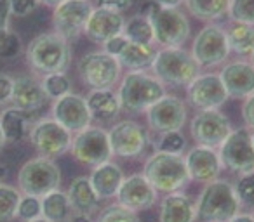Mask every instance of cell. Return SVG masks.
<instances>
[{"instance_id":"obj_42","label":"cell","mask_w":254,"mask_h":222,"mask_svg":"<svg viewBox=\"0 0 254 222\" xmlns=\"http://www.w3.org/2000/svg\"><path fill=\"white\" fill-rule=\"evenodd\" d=\"M9 9H11L12 16H18V18H25L30 16L39 5V0H7Z\"/></svg>"},{"instance_id":"obj_9","label":"cell","mask_w":254,"mask_h":222,"mask_svg":"<svg viewBox=\"0 0 254 222\" xmlns=\"http://www.w3.org/2000/svg\"><path fill=\"white\" fill-rule=\"evenodd\" d=\"M221 165L237 174L254 172V142L253 134L247 129H237L218 148Z\"/></svg>"},{"instance_id":"obj_44","label":"cell","mask_w":254,"mask_h":222,"mask_svg":"<svg viewBox=\"0 0 254 222\" xmlns=\"http://www.w3.org/2000/svg\"><path fill=\"white\" fill-rule=\"evenodd\" d=\"M96 2H98V7L120 12V14L132 5V0H96Z\"/></svg>"},{"instance_id":"obj_14","label":"cell","mask_w":254,"mask_h":222,"mask_svg":"<svg viewBox=\"0 0 254 222\" xmlns=\"http://www.w3.org/2000/svg\"><path fill=\"white\" fill-rule=\"evenodd\" d=\"M91 0H63L54 7L53 26L54 32L64 40H75L84 32L85 23L92 12Z\"/></svg>"},{"instance_id":"obj_19","label":"cell","mask_w":254,"mask_h":222,"mask_svg":"<svg viewBox=\"0 0 254 222\" xmlns=\"http://www.w3.org/2000/svg\"><path fill=\"white\" fill-rule=\"evenodd\" d=\"M117 203L129 208L132 212L146 210L157 201V189L148 182L143 174H134L131 177H124L119 191Z\"/></svg>"},{"instance_id":"obj_11","label":"cell","mask_w":254,"mask_h":222,"mask_svg":"<svg viewBox=\"0 0 254 222\" xmlns=\"http://www.w3.org/2000/svg\"><path fill=\"white\" fill-rule=\"evenodd\" d=\"M232 52L226 40V32L219 25H207L197 33L191 45V56L198 66L212 68L221 64Z\"/></svg>"},{"instance_id":"obj_30","label":"cell","mask_w":254,"mask_h":222,"mask_svg":"<svg viewBox=\"0 0 254 222\" xmlns=\"http://www.w3.org/2000/svg\"><path fill=\"white\" fill-rule=\"evenodd\" d=\"M40 208H42L40 217L47 219L49 222H68L73 214L68 194L60 189L51 191L40 198Z\"/></svg>"},{"instance_id":"obj_3","label":"cell","mask_w":254,"mask_h":222,"mask_svg":"<svg viewBox=\"0 0 254 222\" xmlns=\"http://www.w3.org/2000/svg\"><path fill=\"white\" fill-rule=\"evenodd\" d=\"M240 205L235 186L225 179H214L198 196L197 215L205 222H228L240 212Z\"/></svg>"},{"instance_id":"obj_47","label":"cell","mask_w":254,"mask_h":222,"mask_svg":"<svg viewBox=\"0 0 254 222\" xmlns=\"http://www.w3.org/2000/svg\"><path fill=\"white\" fill-rule=\"evenodd\" d=\"M11 9H9L7 0H0V28H7L9 18H11Z\"/></svg>"},{"instance_id":"obj_38","label":"cell","mask_w":254,"mask_h":222,"mask_svg":"<svg viewBox=\"0 0 254 222\" xmlns=\"http://www.w3.org/2000/svg\"><path fill=\"white\" fill-rule=\"evenodd\" d=\"M185 148H187V139H185V135L180 131L164 132V134H160V139L157 142V151H164V153L183 155Z\"/></svg>"},{"instance_id":"obj_26","label":"cell","mask_w":254,"mask_h":222,"mask_svg":"<svg viewBox=\"0 0 254 222\" xmlns=\"http://www.w3.org/2000/svg\"><path fill=\"white\" fill-rule=\"evenodd\" d=\"M66 194H68V200H70L73 214L91 215L92 212L98 210L99 196L96 194L89 177H77V179L71 180Z\"/></svg>"},{"instance_id":"obj_22","label":"cell","mask_w":254,"mask_h":222,"mask_svg":"<svg viewBox=\"0 0 254 222\" xmlns=\"http://www.w3.org/2000/svg\"><path fill=\"white\" fill-rule=\"evenodd\" d=\"M228 97L246 99L254 94V66L253 63L235 61L228 63L219 73Z\"/></svg>"},{"instance_id":"obj_39","label":"cell","mask_w":254,"mask_h":222,"mask_svg":"<svg viewBox=\"0 0 254 222\" xmlns=\"http://www.w3.org/2000/svg\"><path fill=\"white\" fill-rule=\"evenodd\" d=\"M21 50V39L9 28H0V57L12 59Z\"/></svg>"},{"instance_id":"obj_56","label":"cell","mask_w":254,"mask_h":222,"mask_svg":"<svg viewBox=\"0 0 254 222\" xmlns=\"http://www.w3.org/2000/svg\"><path fill=\"white\" fill-rule=\"evenodd\" d=\"M253 142H254V134H253Z\"/></svg>"},{"instance_id":"obj_13","label":"cell","mask_w":254,"mask_h":222,"mask_svg":"<svg viewBox=\"0 0 254 222\" xmlns=\"http://www.w3.org/2000/svg\"><path fill=\"white\" fill-rule=\"evenodd\" d=\"M190 132L197 144L218 149L232 132V124L219 109H202L191 120Z\"/></svg>"},{"instance_id":"obj_7","label":"cell","mask_w":254,"mask_h":222,"mask_svg":"<svg viewBox=\"0 0 254 222\" xmlns=\"http://www.w3.org/2000/svg\"><path fill=\"white\" fill-rule=\"evenodd\" d=\"M19 191L23 194L42 198L47 193L58 189L61 184L60 167L46 156L32 158L21 167L18 174Z\"/></svg>"},{"instance_id":"obj_50","label":"cell","mask_w":254,"mask_h":222,"mask_svg":"<svg viewBox=\"0 0 254 222\" xmlns=\"http://www.w3.org/2000/svg\"><path fill=\"white\" fill-rule=\"evenodd\" d=\"M68 222H94L91 219V215L85 214H71V217L68 219Z\"/></svg>"},{"instance_id":"obj_34","label":"cell","mask_w":254,"mask_h":222,"mask_svg":"<svg viewBox=\"0 0 254 222\" xmlns=\"http://www.w3.org/2000/svg\"><path fill=\"white\" fill-rule=\"evenodd\" d=\"M19 200V189L7 184H0V222H11L18 217Z\"/></svg>"},{"instance_id":"obj_25","label":"cell","mask_w":254,"mask_h":222,"mask_svg":"<svg viewBox=\"0 0 254 222\" xmlns=\"http://www.w3.org/2000/svg\"><path fill=\"white\" fill-rule=\"evenodd\" d=\"M89 180H91L99 200H105V198H113L117 194V191H119L120 184L124 180V174L117 163H112L108 160V162L99 163V165L94 167Z\"/></svg>"},{"instance_id":"obj_4","label":"cell","mask_w":254,"mask_h":222,"mask_svg":"<svg viewBox=\"0 0 254 222\" xmlns=\"http://www.w3.org/2000/svg\"><path fill=\"white\" fill-rule=\"evenodd\" d=\"M143 176L160 193H174L190 180L183 155L155 151L145 163Z\"/></svg>"},{"instance_id":"obj_45","label":"cell","mask_w":254,"mask_h":222,"mask_svg":"<svg viewBox=\"0 0 254 222\" xmlns=\"http://www.w3.org/2000/svg\"><path fill=\"white\" fill-rule=\"evenodd\" d=\"M12 82H14V78H11L9 75L0 73V106L5 104V102H11Z\"/></svg>"},{"instance_id":"obj_49","label":"cell","mask_w":254,"mask_h":222,"mask_svg":"<svg viewBox=\"0 0 254 222\" xmlns=\"http://www.w3.org/2000/svg\"><path fill=\"white\" fill-rule=\"evenodd\" d=\"M153 2L160 7H178L183 0H153Z\"/></svg>"},{"instance_id":"obj_6","label":"cell","mask_w":254,"mask_h":222,"mask_svg":"<svg viewBox=\"0 0 254 222\" xmlns=\"http://www.w3.org/2000/svg\"><path fill=\"white\" fill-rule=\"evenodd\" d=\"M152 70L162 84L171 85H190L200 75V66L191 52L181 47H164L157 50Z\"/></svg>"},{"instance_id":"obj_40","label":"cell","mask_w":254,"mask_h":222,"mask_svg":"<svg viewBox=\"0 0 254 222\" xmlns=\"http://www.w3.org/2000/svg\"><path fill=\"white\" fill-rule=\"evenodd\" d=\"M235 191L239 194L240 203L247 207H254V172L242 174L240 179L237 180Z\"/></svg>"},{"instance_id":"obj_33","label":"cell","mask_w":254,"mask_h":222,"mask_svg":"<svg viewBox=\"0 0 254 222\" xmlns=\"http://www.w3.org/2000/svg\"><path fill=\"white\" fill-rule=\"evenodd\" d=\"M122 35L131 42L138 44H153V30L150 19L143 14H136L131 19H127L124 25Z\"/></svg>"},{"instance_id":"obj_20","label":"cell","mask_w":254,"mask_h":222,"mask_svg":"<svg viewBox=\"0 0 254 222\" xmlns=\"http://www.w3.org/2000/svg\"><path fill=\"white\" fill-rule=\"evenodd\" d=\"M185 162H187L190 179L197 180V182L207 184L211 180L218 179L219 172L223 169L218 151L214 148H207V146L200 144H197L187 153Z\"/></svg>"},{"instance_id":"obj_17","label":"cell","mask_w":254,"mask_h":222,"mask_svg":"<svg viewBox=\"0 0 254 222\" xmlns=\"http://www.w3.org/2000/svg\"><path fill=\"white\" fill-rule=\"evenodd\" d=\"M112 153L122 158H136L146 146V134L143 127L134 120H122L115 124L108 132Z\"/></svg>"},{"instance_id":"obj_10","label":"cell","mask_w":254,"mask_h":222,"mask_svg":"<svg viewBox=\"0 0 254 222\" xmlns=\"http://www.w3.org/2000/svg\"><path fill=\"white\" fill-rule=\"evenodd\" d=\"M70 151L77 162L92 167L108 162L113 155L108 132L91 125L84 131L75 132V137H71Z\"/></svg>"},{"instance_id":"obj_37","label":"cell","mask_w":254,"mask_h":222,"mask_svg":"<svg viewBox=\"0 0 254 222\" xmlns=\"http://www.w3.org/2000/svg\"><path fill=\"white\" fill-rule=\"evenodd\" d=\"M228 16L232 21L254 26V0H230Z\"/></svg>"},{"instance_id":"obj_1","label":"cell","mask_w":254,"mask_h":222,"mask_svg":"<svg viewBox=\"0 0 254 222\" xmlns=\"http://www.w3.org/2000/svg\"><path fill=\"white\" fill-rule=\"evenodd\" d=\"M70 42L56 32L35 37L26 47V61L37 73H64L70 66Z\"/></svg>"},{"instance_id":"obj_31","label":"cell","mask_w":254,"mask_h":222,"mask_svg":"<svg viewBox=\"0 0 254 222\" xmlns=\"http://www.w3.org/2000/svg\"><path fill=\"white\" fill-rule=\"evenodd\" d=\"M226 40H228L230 50L239 56H251L254 49V26L246 23L232 21L225 30Z\"/></svg>"},{"instance_id":"obj_23","label":"cell","mask_w":254,"mask_h":222,"mask_svg":"<svg viewBox=\"0 0 254 222\" xmlns=\"http://www.w3.org/2000/svg\"><path fill=\"white\" fill-rule=\"evenodd\" d=\"M47 99L49 97L44 92L42 84L33 77H18L12 82L11 102L14 108L21 109L25 113L44 108Z\"/></svg>"},{"instance_id":"obj_15","label":"cell","mask_w":254,"mask_h":222,"mask_svg":"<svg viewBox=\"0 0 254 222\" xmlns=\"http://www.w3.org/2000/svg\"><path fill=\"white\" fill-rule=\"evenodd\" d=\"M146 120L150 129L159 134L180 131L187 122V106L176 95L164 94L159 101L146 109Z\"/></svg>"},{"instance_id":"obj_2","label":"cell","mask_w":254,"mask_h":222,"mask_svg":"<svg viewBox=\"0 0 254 222\" xmlns=\"http://www.w3.org/2000/svg\"><path fill=\"white\" fill-rule=\"evenodd\" d=\"M141 14L150 19L153 42L162 47H181L190 37V23L178 7H160L153 0L141 7Z\"/></svg>"},{"instance_id":"obj_41","label":"cell","mask_w":254,"mask_h":222,"mask_svg":"<svg viewBox=\"0 0 254 222\" xmlns=\"http://www.w3.org/2000/svg\"><path fill=\"white\" fill-rule=\"evenodd\" d=\"M42 214V208H40V198L37 196H30L25 194L19 200V207H18V217L23 221H33V219L40 217Z\"/></svg>"},{"instance_id":"obj_51","label":"cell","mask_w":254,"mask_h":222,"mask_svg":"<svg viewBox=\"0 0 254 222\" xmlns=\"http://www.w3.org/2000/svg\"><path fill=\"white\" fill-rule=\"evenodd\" d=\"M63 0H39V4L42 5H47V7H56V5H60Z\"/></svg>"},{"instance_id":"obj_18","label":"cell","mask_w":254,"mask_h":222,"mask_svg":"<svg viewBox=\"0 0 254 222\" xmlns=\"http://www.w3.org/2000/svg\"><path fill=\"white\" fill-rule=\"evenodd\" d=\"M53 118L70 132L84 131L92 122V115L89 111L85 97L78 94H71V92L54 99Z\"/></svg>"},{"instance_id":"obj_21","label":"cell","mask_w":254,"mask_h":222,"mask_svg":"<svg viewBox=\"0 0 254 222\" xmlns=\"http://www.w3.org/2000/svg\"><path fill=\"white\" fill-rule=\"evenodd\" d=\"M126 25V19L120 12L108 11V9L96 7L92 9L87 23H85L84 33L96 44H105L106 40L120 35Z\"/></svg>"},{"instance_id":"obj_54","label":"cell","mask_w":254,"mask_h":222,"mask_svg":"<svg viewBox=\"0 0 254 222\" xmlns=\"http://www.w3.org/2000/svg\"><path fill=\"white\" fill-rule=\"evenodd\" d=\"M5 144V139H4V134H2V129H0V148Z\"/></svg>"},{"instance_id":"obj_32","label":"cell","mask_w":254,"mask_h":222,"mask_svg":"<svg viewBox=\"0 0 254 222\" xmlns=\"http://www.w3.org/2000/svg\"><path fill=\"white\" fill-rule=\"evenodd\" d=\"M191 16L202 21H216L228 14L230 0H183Z\"/></svg>"},{"instance_id":"obj_16","label":"cell","mask_w":254,"mask_h":222,"mask_svg":"<svg viewBox=\"0 0 254 222\" xmlns=\"http://www.w3.org/2000/svg\"><path fill=\"white\" fill-rule=\"evenodd\" d=\"M187 95L191 106L202 111V109H218L225 104L228 99L221 77L216 73L198 75L190 85H187Z\"/></svg>"},{"instance_id":"obj_12","label":"cell","mask_w":254,"mask_h":222,"mask_svg":"<svg viewBox=\"0 0 254 222\" xmlns=\"http://www.w3.org/2000/svg\"><path fill=\"white\" fill-rule=\"evenodd\" d=\"M30 141L33 148L46 158H56L70 149L71 146V132L66 131L54 118H44L30 129Z\"/></svg>"},{"instance_id":"obj_24","label":"cell","mask_w":254,"mask_h":222,"mask_svg":"<svg viewBox=\"0 0 254 222\" xmlns=\"http://www.w3.org/2000/svg\"><path fill=\"white\" fill-rule=\"evenodd\" d=\"M197 217V203L185 193H167L160 201V222H195Z\"/></svg>"},{"instance_id":"obj_43","label":"cell","mask_w":254,"mask_h":222,"mask_svg":"<svg viewBox=\"0 0 254 222\" xmlns=\"http://www.w3.org/2000/svg\"><path fill=\"white\" fill-rule=\"evenodd\" d=\"M127 44V39L120 33V35L113 37V39L106 40L105 44H103V50H105L106 54H110V56L117 57L120 54V50L124 49V45Z\"/></svg>"},{"instance_id":"obj_46","label":"cell","mask_w":254,"mask_h":222,"mask_svg":"<svg viewBox=\"0 0 254 222\" xmlns=\"http://www.w3.org/2000/svg\"><path fill=\"white\" fill-rule=\"evenodd\" d=\"M242 118L249 129H254V94L246 97L242 106Z\"/></svg>"},{"instance_id":"obj_36","label":"cell","mask_w":254,"mask_h":222,"mask_svg":"<svg viewBox=\"0 0 254 222\" xmlns=\"http://www.w3.org/2000/svg\"><path fill=\"white\" fill-rule=\"evenodd\" d=\"M96 222H139V217L136 215V212L122 207L120 203H115L103 208Z\"/></svg>"},{"instance_id":"obj_28","label":"cell","mask_w":254,"mask_h":222,"mask_svg":"<svg viewBox=\"0 0 254 222\" xmlns=\"http://www.w3.org/2000/svg\"><path fill=\"white\" fill-rule=\"evenodd\" d=\"M0 129L4 134L5 142H18L25 139V135L30 132V118L26 117L25 111L18 108H7L0 115Z\"/></svg>"},{"instance_id":"obj_48","label":"cell","mask_w":254,"mask_h":222,"mask_svg":"<svg viewBox=\"0 0 254 222\" xmlns=\"http://www.w3.org/2000/svg\"><path fill=\"white\" fill-rule=\"evenodd\" d=\"M228 222H254V215L251 214H237L235 217H232Z\"/></svg>"},{"instance_id":"obj_8","label":"cell","mask_w":254,"mask_h":222,"mask_svg":"<svg viewBox=\"0 0 254 222\" xmlns=\"http://www.w3.org/2000/svg\"><path fill=\"white\" fill-rule=\"evenodd\" d=\"M122 66L117 57L101 52H89L78 61V75L91 89H113L120 80Z\"/></svg>"},{"instance_id":"obj_35","label":"cell","mask_w":254,"mask_h":222,"mask_svg":"<svg viewBox=\"0 0 254 222\" xmlns=\"http://www.w3.org/2000/svg\"><path fill=\"white\" fill-rule=\"evenodd\" d=\"M40 84H42L44 92H46L49 99H58V97H61V95L70 94V90H71V82L64 73L44 75Z\"/></svg>"},{"instance_id":"obj_29","label":"cell","mask_w":254,"mask_h":222,"mask_svg":"<svg viewBox=\"0 0 254 222\" xmlns=\"http://www.w3.org/2000/svg\"><path fill=\"white\" fill-rule=\"evenodd\" d=\"M85 101L92 118H112L120 111L119 95L112 89H92Z\"/></svg>"},{"instance_id":"obj_53","label":"cell","mask_w":254,"mask_h":222,"mask_svg":"<svg viewBox=\"0 0 254 222\" xmlns=\"http://www.w3.org/2000/svg\"><path fill=\"white\" fill-rule=\"evenodd\" d=\"M26 222H49V221L44 217H37V219H33V221H26Z\"/></svg>"},{"instance_id":"obj_55","label":"cell","mask_w":254,"mask_h":222,"mask_svg":"<svg viewBox=\"0 0 254 222\" xmlns=\"http://www.w3.org/2000/svg\"><path fill=\"white\" fill-rule=\"evenodd\" d=\"M251 63H253V66H254V49H253V52H251Z\"/></svg>"},{"instance_id":"obj_5","label":"cell","mask_w":254,"mask_h":222,"mask_svg":"<svg viewBox=\"0 0 254 222\" xmlns=\"http://www.w3.org/2000/svg\"><path fill=\"white\" fill-rule=\"evenodd\" d=\"M164 94H166L164 84L155 75H148L143 70H138L129 71L122 78L117 95H119L120 109H126V111H146Z\"/></svg>"},{"instance_id":"obj_27","label":"cell","mask_w":254,"mask_h":222,"mask_svg":"<svg viewBox=\"0 0 254 222\" xmlns=\"http://www.w3.org/2000/svg\"><path fill=\"white\" fill-rule=\"evenodd\" d=\"M155 54L157 50L153 49L152 44H138L127 40L124 49L117 56V61L120 63V66L127 68L129 71H138L145 70V68H152Z\"/></svg>"},{"instance_id":"obj_52","label":"cell","mask_w":254,"mask_h":222,"mask_svg":"<svg viewBox=\"0 0 254 222\" xmlns=\"http://www.w3.org/2000/svg\"><path fill=\"white\" fill-rule=\"evenodd\" d=\"M5 176H7V169H5L4 165H0V184H2V180L5 179Z\"/></svg>"}]
</instances>
